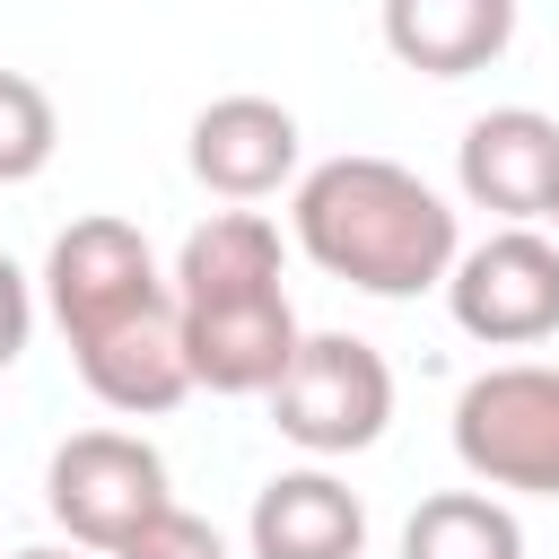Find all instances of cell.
<instances>
[{"label": "cell", "instance_id": "cell-12", "mask_svg": "<svg viewBox=\"0 0 559 559\" xmlns=\"http://www.w3.org/2000/svg\"><path fill=\"white\" fill-rule=\"evenodd\" d=\"M515 44V0H384V52L419 79H472Z\"/></svg>", "mask_w": 559, "mask_h": 559}, {"label": "cell", "instance_id": "cell-8", "mask_svg": "<svg viewBox=\"0 0 559 559\" xmlns=\"http://www.w3.org/2000/svg\"><path fill=\"white\" fill-rule=\"evenodd\" d=\"M297 114L280 96H210L192 114V183L218 192V201H271L288 175H297Z\"/></svg>", "mask_w": 559, "mask_h": 559}, {"label": "cell", "instance_id": "cell-15", "mask_svg": "<svg viewBox=\"0 0 559 559\" xmlns=\"http://www.w3.org/2000/svg\"><path fill=\"white\" fill-rule=\"evenodd\" d=\"M61 148V114L26 70H0V183H35Z\"/></svg>", "mask_w": 559, "mask_h": 559}, {"label": "cell", "instance_id": "cell-6", "mask_svg": "<svg viewBox=\"0 0 559 559\" xmlns=\"http://www.w3.org/2000/svg\"><path fill=\"white\" fill-rule=\"evenodd\" d=\"M445 314L480 349H533L559 332V245L542 227H498L445 271Z\"/></svg>", "mask_w": 559, "mask_h": 559}, {"label": "cell", "instance_id": "cell-5", "mask_svg": "<svg viewBox=\"0 0 559 559\" xmlns=\"http://www.w3.org/2000/svg\"><path fill=\"white\" fill-rule=\"evenodd\" d=\"M44 306H52L61 341L79 349V341H96L114 323H140V314L175 306V288H166L148 236L131 218H105L96 210V218H70L52 236V253H44Z\"/></svg>", "mask_w": 559, "mask_h": 559}, {"label": "cell", "instance_id": "cell-18", "mask_svg": "<svg viewBox=\"0 0 559 559\" xmlns=\"http://www.w3.org/2000/svg\"><path fill=\"white\" fill-rule=\"evenodd\" d=\"M9 559H79V542L61 550V542H35V550H9Z\"/></svg>", "mask_w": 559, "mask_h": 559}, {"label": "cell", "instance_id": "cell-16", "mask_svg": "<svg viewBox=\"0 0 559 559\" xmlns=\"http://www.w3.org/2000/svg\"><path fill=\"white\" fill-rule=\"evenodd\" d=\"M114 559H227V533L210 515H192V507H157Z\"/></svg>", "mask_w": 559, "mask_h": 559}, {"label": "cell", "instance_id": "cell-14", "mask_svg": "<svg viewBox=\"0 0 559 559\" xmlns=\"http://www.w3.org/2000/svg\"><path fill=\"white\" fill-rule=\"evenodd\" d=\"M402 559H524V524L498 489H437L411 507Z\"/></svg>", "mask_w": 559, "mask_h": 559}, {"label": "cell", "instance_id": "cell-11", "mask_svg": "<svg viewBox=\"0 0 559 559\" xmlns=\"http://www.w3.org/2000/svg\"><path fill=\"white\" fill-rule=\"evenodd\" d=\"M70 358H79V384H87L105 411H122V419H157V411H175V402L192 393V367H183V314H175V306L96 332V341H79Z\"/></svg>", "mask_w": 559, "mask_h": 559}, {"label": "cell", "instance_id": "cell-10", "mask_svg": "<svg viewBox=\"0 0 559 559\" xmlns=\"http://www.w3.org/2000/svg\"><path fill=\"white\" fill-rule=\"evenodd\" d=\"M245 542H253V559H358V550H367V507H358V489L332 480L323 463L271 472V480L253 489Z\"/></svg>", "mask_w": 559, "mask_h": 559}, {"label": "cell", "instance_id": "cell-2", "mask_svg": "<svg viewBox=\"0 0 559 559\" xmlns=\"http://www.w3.org/2000/svg\"><path fill=\"white\" fill-rule=\"evenodd\" d=\"M454 454L480 489L559 498V367L507 358L454 393Z\"/></svg>", "mask_w": 559, "mask_h": 559}, {"label": "cell", "instance_id": "cell-13", "mask_svg": "<svg viewBox=\"0 0 559 559\" xmlns=\"http://www.w3.org/2000/svg\"><path fill=\"white\" fill-rule=\"evenodd\" d=\"M166 288H175L183 314H192V306H245V297H271V288H280V227H271L262 210H210V218L183 236Z\"/></svg>", "mask_w": 559, "mask_h": 559}, {"label": "cell", "instance_id": "cell-17", "mask_svg": "<svg viewBox=\"0 0 559 559\" xmlns=\"http://www.w3.org/2000/svg\"><path fill=\"white\" fill-rule=\"evenodd\" d=\"M26 332H35V288H26V271L0 253V376L26 358Z\"/></svg>", "mask_w": 559, "mask_h": 559}, {"label": "cell", "instance_id": "cell-19", "mask_svg": "<svg viewBox=\"0 0 559 559\" xmlns=\"http://www.w3.org/2000/svg\"><path fill=\"white\" fill-rule=\"evenodd\" d=\"M550 245H559V201H550Z\"/></svg>", "mask_w": 559, "mask_h": 559}, {"label": "cell", "instance_id": "cell-7", "mask_svg": "<svg viewBox=\"0 0 559 559\" xmlns=\"http://www.w3.org/2000/svg\"><path fill=\"white\" fill-rule=\"evenodd\" d=\"M454 175H463L472 210H498L507 227H533L559 201V122L533 114V105H489L454 148Z\"/></svg>", "mask_w": 559, "mask_h": 559}, {"label": "cell", "instance_id": "cell-9", "mask_svg": "<svg viewBox=\"0 0 559 559\" xmlns=\"http://www.w3.org/2000/svg\"><path fill=\"white\" fill-rule=\"evenodd\" d=\"M183 314V306H175ZM297 306H288V288H271V297H245V306H192L183 314V367H192V384H210V393H271L280 376H288V358H297Z\"/></svg>", "mask_w": 559, "mask_h": 559}, {"label": "cell", "instance_id": "cell-1", "mask_svg": "<svg viewBox=\"0 0 559 559\" xmlns=\"http://www.w3.org/2000/svg\"><path fill=\"white\" fill-rule=\"evenodd\" d=\"M288 227H297V253L367 297H419V288H445L463 236H454V210L393 157H323L297 175V201H288Z\"/></svg>", "mask_w": 559, "mask_h": 559}, {"label": "cell", "instance_id": "cell-3", "mask_svg": "<svg viewBox=\"0 0 559 559\" xmlns=\"http://www.w3.org/2000/svg\"><path fill=\"white\" fill-rule=\"evenodd\" d=\"M262 402H271V428L288 445H306V454H367L393 428V367L358 332H306L288 376Z\"/></svg>", "mask_w": 559, "mask_h": 559}, {"label": "cell", "instance_id": "cell-4", "mask_svg": "<svg viewBox=\"0 0 559 559\" xmlns=\"http://www.w3.org/2000/svg\"><path fill=\"white\" fill-rule=\"evenodd\" d=\"M44 507H52V524H61L79 550H105V559H114L157 507H175L166 454H157L148 437H131V428H79V437H61L52 463H44Z\"/></svg>", "mask_w": 559, "mask_h": 559}]
</instances>
